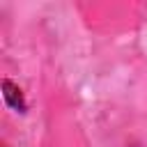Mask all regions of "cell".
<instances>
[{"mask_svg":"<svg viewBox=\"0 0 147 147\" xmlns=\"http://www.w3.org/2000/svg\"><path fill=\"white\" fill-rule=\"evenodd\" d=\"M2 90H5V101L14 108V110H25V101H23V94H21V90L9 80V78H5V83H2Z\"/></svg>","mask_w":147,"mask_h":147,"instance_id":"6da1fadb","label":"cell"}]
</instances>
